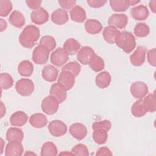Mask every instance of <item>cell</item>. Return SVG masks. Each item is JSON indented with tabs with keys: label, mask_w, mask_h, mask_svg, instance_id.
I'll return each instance as SVG.
<instances>
[{
	"label": "cell",
	"mask_w": 156,
	"mask_h": 156,
	"mask_svg": "<svg viewBox=\"0 0 156 156\" xmlns=\"http://www.w3.org/2000/svg\"><path fill=\"white\" fill-rule=\"evenodd\" d=\"M40 37L39 29L34 25H28L24 27L19 36L20 44L26 48H33Z\"/></svg>",
	"instance_id": "6da1fadb"
},
{
	"label": "cell",
	"mask_w": 156,
	"mask_h": 156,
	"mask_svg": "<svg viewBox=\"0 0 156 156\" xmlns=\"http://www.w3.org/2000/svg\"><path fill=\"white\" fill-rule=\"evenodd\" d=\"M115 43L126 54L130 53L136 46L135 37L132 33L126 31L119 32L115 38Z\"/></svg>",
	"instance_id": "7a4b0ae2"
},
{
	"label": "cell",
	"mask_w": 156,
	"mask_h": 156,
	"mask_svg": "<svg viewBox=\"0 0 156 156\" xmlns=\"http://www.w3.org/2000/svg\"><path fill=\"white\" fill-rule=\"evenodd\" d=\"M16 92L22 96H29L34 92L35 85L29 79L23 78L18 80L15 84Z\"/></svg>",
	"instance_id": "3957f363"
},
{
	"label": "cell",
	"mask_w": 156,
	"mask_h": 156,
	"mask_svg": "<svg viewBox=\"0 0 156 156\" xmlns=\"http://www.w3.org/2000/svg\"><path fill=\"white\" fill-rule=\"evenodd\" d=\"M50 51L45 46L38 45L35 48L32 52V60L37 65H43L49 59Z\"/></svg>",
	"instance_id": "277c9868"
},
{
	"label": "cell",
	"mask_w": 156,
	"mask_h": 156,
	"mask_svg": "<svg viewBox=\"0 0 156 156\" xmlns=\"http://www.w3.org/2000/svg\"><path fill=\"white\" fill-rule=\"evenodd\" d=\"M59 104L58 101L53 96L51 95L47 96L42 100L41 104V110L48 115H54L58 110Z\"/></svg>",
	"instance_id": "5b68a950"
},
{
	"label": "cell",
	"mask_w": 156,
	"mask_h": 156,
	"mask_svg": "<svg viewBox=\"0 0 156 156\" xmlns=\"http://www.w3.org/2000/svg\"><path fill=\"white\" fill-rule=\"evenodd\" d=\"M48 130L50 133L55 137H60L64 135L68 130L67 126L61 120L55 119L49 122Z\"/></svg>",
	"instance_id": "8992f818"
},
{
	"label": "cell",
	"mask_w": 156,
	"mask_h": 156,
	"mask_svg": "<svg viewBox=\"0 0 156 156\" xmlns=\"http://www.w3.org/2000/svg\"><path fill=\"white\" fill-rule=\"evenodd\" d=\"M51 62L56 66H62L69 60V55L63 48L59 47L56 49L51 55Z\"/></svg>",
	"instance_id": "52a82bcc"
},
{
	"label": "cell",
	"mask_w": 156,
	"mask_h": 156,
	"mask_svg": "<svg viewBox=\"0 0 156 156\" xmlns=\"http://www.w3.org/2000/svg\"><path fill=\"white\" fill-rule=\"evenodd\" d=\"M130 91L135 98L141 99L147 94L149 90L147 85L144 82L136 81L131 85Z\"/></svg>",
	"instance_id": "ba28073f"
},
{
	"label": "cell",
	"mask_w": 156,
	"mask_h": 156,
	"mask_svg": "<svg viewBox=\"0 0 156 156\" xmlns=\"http://www.w3.org/2000/svg\"><path fill=\"white\" fill-rule=\"evenodd\" d=\"M128 17L124 13H115L112 15L108 20V24L115 28L122 29L126 27Z\"/></svg>",
	"instance_id": "9c48e42d"
},
{
	"label": "cell",
	"mask_w": 156,
	"mask_h": 156,
	"mask_svg": "<svg viewBox=\"0 0 156 156\" xmlns=\"http://www.w3.org/2000/svg\"><path fill=\"white\" fill-rule=\"evenodd\" d=\"M147 48L143 46H138L130 56V62L135 66H140L145 61Z\"/></svg>",
	"instance_id": "30bf717a"
},
{
	"label": "cell",
	"mask_w": 156,
	"mask_h": 156,
	"mask_svg": "<svg viewBox=\"0 0 156 156\" xmlns=\"http://www.w3.org/2000/svg\"><path fill=\"white\" fill-rule=\"evenodd\" d=\"M30 19L34 24L41 25L48 21L49 14L44 8L40 7L31 12Z\"/></svg>",
	"instance_id": "8fae6325"
},
{
	"label": "cell",
	"mask_w": 156,
	"mask_h": 156,
	"mask_svg": "<svg viewBox=\"0 0 156 156\" xmlns=\"http://www.w3.org/2000/svg\"><path fill=\"white\" fill-rule=\"evenodd\" d=\"M67 90L59 83H53L49 91V95L55 98L59 103L65 101L67 97Z\"/></svg>",
	"instance_id": "7c38bea8"
},
{
	"label": "cell",
	"mask_w": 156,
	"mask_h": 156,
	"mask_svg": "<svg viewBox=\"0 0 156 156\" xmlns=\"http://www.w3.org/2000/svg\"><path fill=\"white\" fill-rule=\"evenodd\" d=\"M24 152L23 144L20 141H9L5 149V155L6 156H20Z\"/></svg>",
	"instance_id": "4fadbf2b"
},
{
	"label": "cell",
	"mask_w": 156,
	"mask_h": 156,
	"mask_svg": "<svg viewBox=\"0 0 156 156\" xmlns=\"http://www.w3.org/2000/svg\"><path fill=\"white\" fill-rule=\"evenodd\" d=\"M69 132L73 137L78 140H83L87 134L86 126L80 122H76L71 124L69 126Z\"/></svg>",
	"instance_id": "5bb4252c"
},
{
	"label": "cell",
	"mask_w": 156,
	"mask_h": 156,
	"mask_svg": "<svg viewBox=\"0 0 156 156\" xmlns=\"http://www.w3.org/2000/svg\"><path fill=\"white\" fill-rule=\"evenodd\" d=\"M58 83L61 84L68 91L71 90L75 83V76L71 73L66 71H62L58 80Z\"/></svg>",
	"instance_id": "9a60e30c"
},
{
	"label": "cell",
	"mask_w": 156,
	"mask_h": 156,
	"mask_svg": "<svg viewBox=\"0 0 156 156\" xmlns=\"http://www.w3.org/2000/svg\"><path fill=\"white\" fill-rule=\"evenodd\" d=\"M95 54L94 50L90 46H83L77 53V59L82 65H88L91 58Z\"/></svg>",
	"instance_id": "2e32d148"
},
{
	"label": "cell",
	"mask_w": 156,
	"mask_h": 156,
	"mask_svg": "<svg viewBox=\"0 0 156 156\" xmlns=\"http://www.w3.org/2000/svg\"><path fill=\"white\" fill-rule=\"evenodd\" d=\"M52 21L57 25H63L67 23L69 16L67 12L63 9H57L51 14Z\"/></svg>",
	"instance_id": "e0dca14e"
},
{
	"label": "cell",
	"mask_w": 156,
	"mask_h": 156,
	"mask_svg": "<svg viewBox=\"0 0 156 156\" xmlns=\"http://www.w3.org/2000/svg\"><path fill=\"white\" fill-rule=\"evenodd\" d=\"M41 75L43 79L46 81L53 82L58 78V71L53 65H48L43 68Z\"/></svg>",
	"instance_id": "ac0fdd59"
},
{
	"label": "cell",
	"mask_w": 156,
	"mask_h": 156,
	"mask_svg": "<svg viewBox=\"0 0 156 156\" xmlns=\"http://www.w3.org/2000/svg\"><path fill=\"white\" fill-rule=\"evenodd\" d=\"M29 123L35 128L41 129L47 125L48 119L44 114L41 113H36L30 116Z\"/></svg>",
	"instance_id": "d6986e66"
},
{
	"label": "cell",
	"mask_w": 156,
	"mask_h": 156,
	"mask_svg": "<svg viewBox=\"0 0 156 156\" xmlns=\"http://www.w3.org/2000/svg\"><path fill=\"white\" fill-rule=\"evenodd\" d=\"M130 13L133 18L138 21L146 20L149 16V10L147 7L144 5H139L132 8Z\"/></svg>",
	"instance_id": "ffe728a7"
},
{
	"label": "cell",
	"mask_w": 156,
	"mask_h": 156,
	"mask_svg": "<svg viewBox=\"0 0 156 156\" xmlns=\"http://www.w3.org/2000/svg\"><path fill=\"white\" fill-rule=\"evenodd\" d=\"M28 116L23 111H17L13 113L10 118V124L15 127H21L24 126L27 121Z\"/></svg>",
	"instance_id": "44dd1931"
},
{
	"label": "cell",
	"mask_w": 156,
	"mask_h": 156,
	"mask_svg": "<svg viewBox=\"0 0 156 156\" xmlns=\"http://www.w3.org/2000/svg\"><path fill=\"white\" fill-rule=\"evenodd\" d=\"M85 29L90 34L95 35L102 30V25L100 21L95 19H88L85 23Z\"/></svg>",
	"instance_id": "7402d4cb"
},
{
	"label": "cell",
	"mask_w": 156,
	"mask_h": 156,
	"mask_svg": "<svg viewBox=\"0 0 156 156\" xmlns=\"http://www.w3.org/2000/svg\"><path fill=\"white\" fill-rule=\"evenodd\" d=\"M112 77L107 71H102L98 74L95 78V83L96 86L101 89L107 88L111 82Z\"/></svg>",
	"instance_id": "603a6c76"
},
{
	"label": "cell",
	"mask_w": 156,
	"mask_h": 156,
	"mask_svg": "<svg viewBox=\"0 0 156 156\" xmlns=\"http://www.w3.org/2000/svg\"><path fill=\"white\" fill-rule=\"evenodd\" d=\"M71 19L76 23H83L86 20V12L82 7L75 5L69 12Z\"/></svg>",
	"instance_id": "cb8c5ba5"
},
{
	"label": "cell",
	"mask_w": 156,
	"mask_h": 156,
	"mask_svg": "<svg viewBox=\"0 0 156 156\" xmlns=\"http://www.w3.org/2000/svg\"><path fill=\"white\" fill-rule=\"evenodd\" d=\"M9 21L13 26L17 28L22 27L26 21L23 14L18 10H14L10 13Z\"/></svg>",
	"instance_id": "d4e9b609"
},
{
	"label": "cell",
	"mask_w": 156,
	"mask_h": 156,
	"mask_svg": "<svg viewBox=\"0 0 156 156\" xmlns=\"http://www.w3.org/2000/svg\"><path fill=\"white\" fill-rule=\"evenodd\" d=\"M63 48L68 55H74L80 50V44L74 38H69L65 41Z\"/></svg>",
	"instance_id": "484cf974"
},
{
	"label": "cell",
	"mask_w": 156,
	"mask_h": 156,
	"mask_svg": "<svg viewBox=\"0 0 156 156\" xmlns=\"http://www.w3.org/2000/svg\"><path fill=\"white\" fill-rule=\"evenodd\" d=\"M24 138L23 130L16 127H10L6 132V140L8 141H17L21 142Z\"/></svg>",
	"instance_id": "4316f807"
},
{
	"label": "cell",
	"mask_w": 156,
	"mask_h": 156,
	"mask_svg": "<svg viewBox=\"0 0 156 156\" xmlns=\"http://www.w3.org/2000/svg\"><path fill=\"white\" fill-rule=\"evenodd\" d=\"M119 30L112 26H106L104 27L102 35L103 38L106 42L109 44H113L115 43V38L118 34L119 33Z\"/></svg>",
	"instance_id": "83f0119b"
},
{
	"label": "cell",
	"mask_w": 156,
	"mask_h": 156,
	"mask_svg": "<svg viewBox=\"0 0 156 156\" xmlns=\"http://www.w3.org/2000/svg\"><path fill=\"white\" fill-rule=\"evenodd\" d=\"M33 71V64L29 60H23L18 66V72L21 76L29 77L32 74Z\"/></svg>",
	"instance_id": "f1b7e54d"
},
{
	"label": "cell",
	"mask_w": 156,
	"mask_h": 156,
	"mask_svg": "<svg viewBox=\"0 0 156 156\" xmlns=\"http://www.w3.org/2000/svg\"><path fill=\"white\" fill-rule=\"evenodd\" d=\"M130 111L133 116L136 118L142 117L144 116L147 112L144 107L143 100L142 99L136 101L133 104Z\"/></svg>",
	"instance_id": "f546056e"
},
{
	"label": "cell",
	"mask_w": 156,
	"mask_h": 156,
	"mask_svg": "<svg viewBox=\"0 0 156 156\" xmlns=\"http://www.w3.org/2000/svg\"><path fill=\"white\" fill-rule=\"evenodd\" d=\"M88 65L90 68L95 72H99L102 71L105 66L103 59L96 54L92 56Z\"/></svg>",
	"instance_id": "4dcf8cb0"
},
{
	"label": "cell",
	"mask_w": 156,
	"mask_h": 156,
	"mask_svg": "<svg viewBox=\"0 0 156 156\" xmlns=\"http://www.w3.org/2000/svg\"><path fill=\"white\" fill-rule=\"evenodd\" d=\"M57 149L55 144L51 141L45 142L41 146V156H54L57 155Z\"/></svg>",
	"instance_id": "1f68e13d"
},
{
	"label": "cell",
	"mask_w": 156,
	"mask_h": 156,
	"mask_svg": "<svg viewBox=\"0 0 156 156\" xmlns=\"http://www.w3.org/2000/svg\"><path fill=\"white\" fill-rule=\"evenodd\" d=\"M143 103L147 112H154L156 110V96L155 93L146 96L143 99Z\"/></svg>",
	"instance_id": "d6a6232c"
},
{
	"label": "cell",
	"mask_w": 156,
	"mask_h": 156,
	"mask_svg": "<svg viewBox=\"0 0 156 156\" xmlns=\"http://www.w3.org/2000/svg\"><path fill=\"white\" fill-rule=\"evenodd\" d=\"M109 2L112 9L115 12H124L130 6L129 1L110 0Z\"/></svg>",
	"instance_id": "836d02e7"
},
{
	"label": "cell",
	"mask_w": 156,
	"mask_h": 156,
	"mask_svg": "<svg viewBox=\"0 0 156 156\" xmlns=\"http://www.w3.org/2000/svg\"><path fill=\"white\" fill-rule=\"evenodd\" d=\"M92 138L96 143L98 144H104L108 138L107 131L104 129L94 130L92 133Z\"/></svg>",
	"instance_id": "e575fe53"
},
{
	"label": "cell",
	"mask_w": 156,
	"mask_h": 156,
	"mask_svg": "<svg viewBox=\"0 0 156 156\" xmlns=\"http://www.w3.org/2000/svg\"><path fill=\"white\" fill-rule=\"evenodd\" d=\"M149 27L144 23H137L133 29V33L138 37H146L149 34Z\"/></svg>",
	"instance_id": "d590c367"
},
{
	"label": "cell",
	"mask_w": 156,
	"mask_h": 156,
	"mask_svg": "<svg viewBox=\"0 0 156 156\" xmlns=\"http://www.w3.org/2000/svg\"><path fill=\"white\" fill-rule=\"evenodd\" d=\"M81 70L80 65L76 61L70 62L65 64L62 68V71H66L73 74L75 77L77 76Z\"/></svg>",
	"instance_id": "8d00e7d4"
},
{
	"label": "cell",
	"mask_w": 156,
	"mask_h": 156,
	"mask_svg": "<svg viewBox=\"0 0 156 156\" xmlns=\"http://www.w3.org/2000/svg\"><path fill=\"white\" fill-rule=\"evenodd\" d=\"M0 85L1 90H8L13 85V80L10 74L2 73L0 74Z\"/></svg>",
	"instance_id": "74e56055"
},
{
	"label": "cell",
	"mask_w": 156,
	"mask_h": 156,
	"mask_svg": "<svg viewBox=\"0 0 156 156\" xmlns=\"http://www.w3.org/2000/svg\"><path fill=\"white\" fill-rule=\"evenodd\" d=\"M40 45L46 47L50 51L54 50L56 46V41L55 38L50 35H44L40 39Z\"/></svg>",
	"instance_id": "f35d334b"
},
{
	"label": "cell",
	"mask_w": 156,
	"mask_h": 156,
	"mask_svg": "<svg viewBox=\"0 0 156 156\" xmlns=\"http://www.w3.org/2000/svg\"><path fill=\"white\" fill-rule=\"evenodd\" d=\"M12 4L9 0L0 1V16L5 17L10 14L12 10Z\"/></svg>",
	"instance_id": "ab89813d"
},
{
	"label": "cell",
	"mask_w": 156,
	"mask_h": 156,
	"mask_svg": "<svg viewBox=\"0 0 156 156\" xmlns=\"http://www.w3.org/2000/svg\"><path fill=\"white\" fill-rule=\"evenodd\" d=\"M73 155L78 156H87L89 155V151L87 146L83 144H77L75 145L71 151Z\"/></svg>",
	"instance_id": "60d3db41"
},
{
	"label": "cell",
	"mask_w": 156,
	"mask_h": 156,
	"mask_svg": "<svg viewBox=\"0 0 156 156\" xmlns=\"http://www.w3.org/2000/svg\"><path fill=\"white\" fill-rule=\"evenodd\" d=\"M112 127L111 122L109 120L105 119L100 121H96L92 124V129L93 130L96 129H104L106 131H108Z\"/></svg>",
	"instance_id": "b9f144b4"
},
{
	"label": "cell",
	"mask_w": 156,
	"mask_h": 156,
	"mask_svg": "<svg viewBox=\"0 0 156 156\" xmlns=\"http://www.w3.org/2000/svg\"><path fill=\"white\" fill-rule=\"evenodd\" d=\"M156 49L155 48H153L148 51L147 53V59L149 62V63L152 66H156Z\"/></svg>",
	"instance_id": "7bdbcfd3"
},
{
	"label": "cell",
	"mask_w": 156,
	"mask_h": 156,
	"mask_svg": "<svg viewBox=\"0 0 156 156\" xmlns=\"http://www.w3.org/2000/svg\"><path fill=\"white\" fill-rule=\"evenodd\" d=\"M60 5L62 7L63 9H71L73 7L75 6L76 2V1H58Z\"/></svg>",
	"instance_id": "ee69618b"
},
{
	"label": "cell",
	"mask_w": 156,
	"mask_h": 156,
	"mask_svg": "<svg viewBox=\"0 0 156 156\" xmlns=\"http://www.w3.org/2000/svg\"><path fill=\"white\" fill-rule=\"evenodd\" d=\"M88 4L93 8H99L102 6L107 2L105 0H88L87 1Z\"/></svg>",
	"instance_id": "f6af8a7d"
},
{
	"label": "cell",
	"mask_w": 156,
	"mask_h": 156,
	"mask_svg": "<svg viewBox=\"0 0 156 156\" xmlns=\"http://www.w3.org/2000/svg\"><path fill=\"white\" fill-rule=\"evenodd\" d=\"M42 1L39 0H27L26 1V3L28 7L32 10H36L40 7V5Z\"/></svg>",
	"instance_id": "bcb514c9"
},
{
	"label": "cell",
	"mask_w": 156,
	"mask_h": 156,
	"mask_svg": "<svg viewBox=\"0 0 156 156\" xmlns=\"http://www.w3.org/2000/svg\"><path fill=\"white\" fill-rule=\"evenodd\" d=\"M96 155H112V153L107 147H101L98 149Z\"/></svg>",
	"instance_id": "7dc6e473"
},
{
	"label": "cell",
	"mask_w": 156,
	"mask_h": 156,
	"mask_svg": "<svg viewBox=\"0 0 156 156\" xmlns=\"http://www.w3.org/2000/svg\"><path fill=\"white\" fill-rule=\"evenodd\" d=\"M7 27V23L5 20L2 18L0 19V31L3 32L6 29Z\"/></svg>",
	"instance_id": "c3c4849f"
},
{
	"label": "cell",
	"mask_w": 156,
	"mask_h": 156,
	"mask_svg": "<svg viewBox=\"0 0 156 156\" xmlns=\"http://www.w3.org/2000/svg\"><path fill=\"white\" fill-rule=\"evenodd\" d=\"M149 5L150 9H151V11L155 13L156 12V1L152 0V1H149Z\"/></svg>",
	"instance_id": "681fc988"
},
{
	"label": "cell",
	"mask_w": 156,
	"mask_h": 156,
	"mask_svg": "<svg viewBox=\"0 0 156 156\" xmlns=\"http://www.w3.org/2000/svg\"><path fill=\"white\" fill-rule=\"evenodd\" d=\"M6 109H5V106L2 102V101H1V118H2L5 114Z\"/></svg>",
	"instance_id": "f907efd6"
},
{
	"label": "cell",
	"mask_w": 156,
	"mask_h": 156,
	"mask_svg": "<svg viewBox=\"0 0 156 156\" xmlns=\"http://www.w3.org/2000/svg\"><path fill=\"white\" fill-rule=\"evenodd\" d=\"M129 1L130 5H134L140 2V1H135V0H129Z\"/></svg>",
	"instance_id": "816d5d0a"
},
{
	"label": "cell",
	"mask_w": 156,
	"mask_h": 156,
	"mask_svg": "<svg viewBox=\"0 0 156 156\" xmlns=\"http://www.w3.org/2000/svg\"><path fill=\"white\" fill-rule=\"evenodd\" d=\"M4 140H2V138H1V152L0 154H2V152H3V148H4Z\"/></svg>",
	"instance_id": "f5cc1de1"
},
{
	"label": "cell",
	"mask_w": 156,
	"mask_h": 156,
	"mask_svg": "<svg viewBox=\"0 0 156 156\" xmlns=\"http://www.w3.org/2000/svg\"><path fill=\"white\" fill-rule=\"evenodd\" d=\"M24 155H37L36 154H35L34 152H32V151H27L26 153L24 154Z\"/></svg>",
	"instance_id": "db71d44e"
},
{
	"label": "cell",
	"mask_w": 156,
	"mask_h": 156,
	"mask_svg": "<svg viewBox=\"0 0 156 156\" xmlns=\"http://www.w3.org/2000/svg\"><path fill=\"white\" fill-rule=\"evenodd\" d=\"M60 154H68V155H73V154L72 152H61Z\"/></svg>",
	"instance_id": "11a10c76"
}]
</instances>
